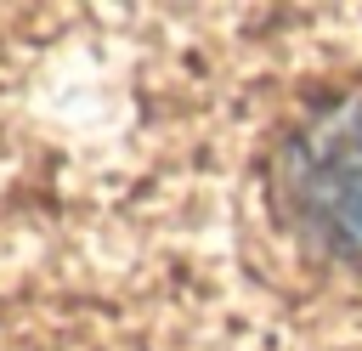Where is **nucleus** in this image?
<instances>
[{
	"instance_id": "obj_1",
	"label": "nucleus",
	"mask_w": 362,
	"mask_h": 351,
	"mask_svg": "<svg viewBox=\"0 0 362 351\" xmlns=\"http://www.w3.org/2000/svg\"><path fill=\"white\" fill-rule=\"evenodd\" d=\"M272 204L334 260H362V85L305 108L272 153Z\"/></svg>"
}]
</instances>
